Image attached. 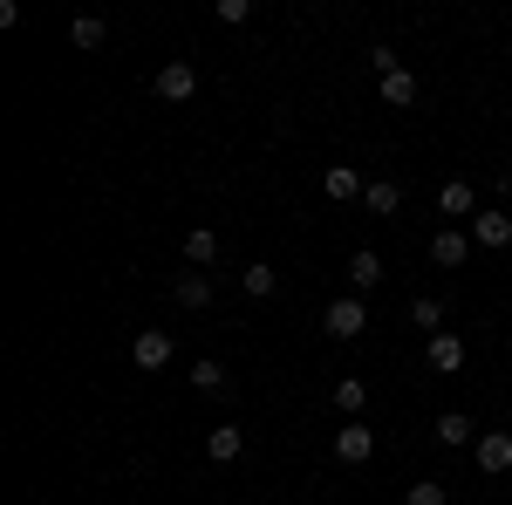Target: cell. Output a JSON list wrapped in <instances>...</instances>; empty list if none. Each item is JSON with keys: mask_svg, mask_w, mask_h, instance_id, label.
<instances>
[{"mask_svg": "<svg viewBox=\"0 0 512 505\" xmlns=\"http://www.w3.org/2000/svg\"><path fill=\"white\" fill-rule=\"evenodd\" d=\"M321 328H328L335 342H355V335L369 328V308H362L355 294H342V301H328V308H321Z\"/></svg>", "mask_w": 512, "mask_h": 505, "instance_id": "cell-1", "label": "cell"}, {"mask_svg": "<svg viewBox=\"0 0 512 505\" xmlns=\"http://www.w3.org/2000/svg\"><path fill=\"white\" fill-rule=\"evenodd\" d=\"M151 89H158L164 103H192V96H198V69H192V62H164Z\"/></svg>", "mask_w": 512, "mask_h": 505, "instance_id": "cell-2", "label": "cell"}, {"mask_svg": "<svg viewBox=\"0 0 512 505\" xmlns=\"http://www.w3.org/2000/svg\"><path fill=\"white\" fill-rule=\"evenodd\" d=\"M335 458H342V465H369V458H376V437H369V424H362V417L335 430Z\"/></svg>", "mask_w": 512, "mask_h": 505, "instance_id": "cell-3", "label": "cell"}, {"mask_svg": "<svg viewBox=\"0 0 512 505\" xmlns=\"http://www.w3.org/2000/svg\"><path fill=\"white\" fill-rule=\"evenodd\" d=\"M478 471L485 478H506L512 471V430H485L478 437Z\"/></svg>", "mask_w": 512, "mask_h": 505, "instance_id": "cell-4", "label": "cell"}, {"mask_svg": "<svg viewBox=\"0 0 512 505\" xmlns=\"http://www.w3.org/2000/svg\"><path fill=\"white\" fill-rule=\"evenodd\" d=\"M424 355H431L437 376H458V369H465V335H451V328H444V335H431V342H424Z\"/></svg>", "mask_w": 512, "mask_h": 505, "instance_id": "cell-5", "label": "cell"}, {"mask_svg": "<svg viewBox=\"0 0 512 505\" xmlns=\"http://www.w3.org/2000/svg\"><path fill=\"white\" fill-rule=\"evenodd\" d=\"M130 362H137V369H151V376H158L164 362H171V335H164V328H144V335H137V342H130Z\"/></svg>", "mask_w": 512, "mask_h": 505, "instance_id": "cell-6", "label": "cell"}, {"mask_svg": "<svg viewBox=\"0 0 512 505\" xmlns=\"http://www.w3.org/2000/svg\"><path fill=\"white\" fill-rule=\"evenodd\" d=\"M171 294H178V308H185V314H198V308H212V301H219L212 273H178V287H171Z\"/></svg>", "mask_w": 512, "mask_h": 505, "instance_id": "cell-7", "label": "cell"}, {"mask_svg": "<svg viewBox=\"0 0 512 505\" xmlns=\"http://www.w3.org/2000/svg\"><path fill=\"white\" fill-rule=\"evenodd\" d=\"M472 239L485 246V253H506V246H512V219H506V212H478V219H472Z\"/></svg>", "mask_w": 512, "mask_h": 505, "instance_id": "cell-8", "label": "cell"}, {"mask_svg": "<svg viewBox=\"0 0 512 505\" xmlns=\"http://www.w3.org/2000/svg\"><path fill=\"white\" fill-rule=\"evenodd\" d=\"M239 451H246V430H239V424H219V430H205V458H212V465H233Z\"/></svg>", "mask_w": 512, "mask_h": 505, "instance_id": "cell-9", "label": "cell"}, {"mask_svg": "<svg viewBox=\"0 0 512 505\" xmlns=\"http://www.w3.org/2000/svg\"><path fill=\"white\" fill-rule=\"evenodd\" d=\"M431 260H437V267H465V260H472V233L444 226V233L431 239Z\"/></svg>", "mask_w": 512, "mask_h": 505, "instance_id": "cell-10", "label": "cell"}, {"mask_svg": "<svg viewBox=\"0 0 512 505\" xmlns=\"http://www.w3.org/2000/svg\"><path fill=\"white\" fill-rule=\"evenodd\" d=\"M362 185H369V178H362L355 164H328V171H321V192L335 198V205H342V198H362Z\"/></svg>", "mask_w": 512, "mask_h": 505, "instance_id": "cell-11", "label": "cell"}, {"mask_svg": "<svg viewBox=\"0 0 512 505\" xmlns=\"http://www.w3.org/2000/svg\"><path fill=\"white\" fill-rule=\"evenodd\" d=\"M362 205H369L376 219H396V205H403V185H396V178H369V185H362Z\"/></svg>", "mask_w": 512, "mask_h": 505, "instance_id": "cell-12", "label": "cell"}, {"mask_svg": "<svg viewBox=\"0 0 512 505\" xmlns=\"http://www.w3.org/2000/svg\"><path fill=\"white\" fill-rule=\"evenodd\" d=\"M437 212H444V219H472V212H478V192L465 185V178H451V185L437 192Z\"/></svg>", "mask_w": 512, "mask_h": 505, "instance_id": "cell-13", "label": "cell"}, {"mask_svg": "<svg viewBox=\"0 0 512 505\" xmlns=\"http://www.w3.org/2000/svg\"><path fill=\"white\" fill-rule=\"evenodd\" d=\"M431 437L444 444V451H458V444H472L478 430H472V417H465V410H444V417L431 424Z\"/></svg>", "mask_w": 512, "mask_h": 505, "instance_id": "cell-14", "label": "cell"}, {"mask_svg": "<svg viewBox=\"0 0 512 505\" xmlns=\"http://www.w3.org/2000/svg\"><path fill=\"white\" fill-rule=\"evenodd\" d=\"M335 410L355 424V417L369 410V376H342V383H335Z\"/></svg>", "mask_w": 512, "mask_h": 505, "instance_id": "cell-15", "label": "cell"}, {"mask_svg": "<svg viewBox=\"0 0 512 505\" xmlns=\"http://www.w3.org/2000/svg\"><path fill=\"white\" fill-rule=\"evenodd\" d=\"M185 260L205 273L212 260H219V233H212V226H192V233H185Z\"/></svg>", "mask_w": 512, "mask_h": 505, "instance_id": "cell-16", "label": "cell"}, {"mask_svg": "<svg viewBox=\"0 0 512 505\" xmlns=\"http://www.w3.org/2000/svg\"><path fill=\"white\" fill-rule=\"evenodd\" d=\"M280 287V273L267 267V260H253V267L239 273V294H246V301H267V294H274Z\"/></svg>", "mask_w": 512, "mask_h": 505, "instance_id": "cell-17", "label": "cell"}, {"mask_svg": "<svg viewBox=\"0 0 512 505\" xmlns=\"http://www.w3.org/2000/svg\"><path fill=\"white\" fill-rule=\"evenodd\" d=\"M417 89H424V82L410 76V69H396V76H383V103H390V110H410V103H417Z\"/></svg>", "mask_w": 512, "mask_h": 505, "instance_id": "cell-18", "label": "cell"}, {"mask_svg": "<svg viewBox=\"0 0 512 505\" xmlns=\"http://www.w3.org/2000/svg\"><path fill=\"white\" fill-rule=\"evenodd\" d=\"M192 389H198V396H226V389H233V383H226V362H212V355L192 362Z\"/></svg>", "mask_w": 512, "mask_h": 505, "instance_id": "cell-19", "label": "cell"}, {"mask_svg": "<svg viewBox=\"0 0 512 505\" xmlns=\"http://www.w3.org/2000/svg\"><path fill=\"white\" fill-rule=\"evenodd\" d=\"M103 35H110L103 14H76V21H69V41H76V48H103Z\"/></svg>", "mask_w": 512, "mask_h": 505, "instance_id": "cell-20", "label": "cell"}, {"mask_svg": "<svg viewBox=\"0 0 512 505\" xmlns=\"http://www.w3.org/2000/svg\"><path fill=\"white\" fill-rule=\"evenodd\" d=\"M410 321H417L424 335H444V301H437V294H417V301H410Z\"/></svg>", "mask_w": 512, "mask_h": 505, "instance_id": "cell-21", "label": "cell"}, {"mask_svg": "<svg viewBox=\"0 0 512 505\" xmlns=\"http://www.w3.org/2000/svg\"><path fill=\"white\" fill-rule=\"evenodd\" d=\"M349 280H355V287H376V280H383V260H376L369 246H362V253H349Z\"/></svg>", "mask_w": 512, "mask_h": 505, "instance_id": "cell-22", "label": "cell"}, {"mask_svg": "<svg viewBox=\"0 0 512 505\" xmlns=\"http://www.w3.org/2000/svg\"><path fill=\"white\" fill-rule=\"evenodd\" d=\"M403 505H444V485H437V478H417V485L403 492Z\"/></svg>", "mask_w": 512, "mask_h": 505, "instance_id": "cell-23", "label": "cell"}, {"mask_svg": "<svg viewBox=\"0 0 512 505\" xmlns=\"http://www.w3.org/2000/svg\"><path fill=\"white\" fill-rule=\"evenodd\" d=\"M499 192H512V164H506V171H499Z\"/></svg>", "mask_w": 512, "mask_h": 505, "instance_id": "cell-24", "label": "cell"}]
</instances>
